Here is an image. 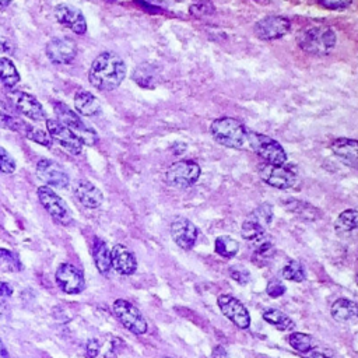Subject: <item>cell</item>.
Segmentation results:
<instances>
[{"mask_svg":"<svg viewBox=\"0 0 358 358\" xmlns=\"http://www.w3.org/2000/svg\"><path fill=\"white\" fill-rule=\"evenodd\" d=\"M126 77V65L124 59L114 52L100 54L89 70V82L100 91H112L118 89Z\"/></svg>","mask_w":358,"mask_h":358,"instance_id":"1","label":"cell"},{"mask_svg":"<svg viewBox=\"0 0 358 358\" xmlns=\"http://www.w3.org/2000/svg\"><path fill=\"white\" fill-rule=\"evenodd\" d=\"M297 44L309 55L326 57L336 48L337 36L329 27H311L297 34Z\"/></svg>","mask_w":358,"mask_h":358,"instance_id":"2","label":"cell"},{"mask_svg":"<svg viewBox=\"0 0 358 358\" xmlns=\"http://www.w3.org/2000/svg\"><path fill=\"white\" fill-rule=\"evenodd\" d=\"M246 132L244 125L234 118H218L210 125L213 139L228 149H242L246 143Z\"/></svg>","mask_w":358,"mask_h":358,"instance_id":"3","label":"cell"},{"mask_svg":"<svg viewBox=\"0 0 358 358\" xmlns=\"http://www.w3.org/2000/svg\"><path fill=\"white\" fill-rule=\"evenodd\" d=\"M54 110L58 117V122L66 126L82 142L83 146H94L98 142L97 132L87 126L77 112H73L68 105L62 103H55Z\"/></svg>","mask_w":358,"mask_h":358,"instance_id":"4","label":"cell"},{"mask_svg":"<svg viewBox=\"0 0 358 358\" xmlns=\"http://www.w3.org/2000/svg\"><path fill=\"white\" fill-rule=\"evenodd\" d=\"M246 142L249 143L252 150L264 160L266 164H271V165L285 164L287 161L285 150L274 139L262 133L246 132Z\"/></svg>","mask_w":358,"mask_h":358,"instance_id":"5","label":"cell"},{"mask_svg":"<svg viewBox=\"0 0 358 358\" xmlns=\"http://www.w3.org/2000/svg\"><path fill=\"white\" fill-rule=\"evenodd\" d=\"M202 170L196 161L181 160L168 167L165 171V182L177 189H188L200 178Z\"/></svg>","mask_w":358,"mask_h":358,"instance_id":"6","label":"cell"},{"mask_svg":"<svg viewBox=\"0 0 358 358\" xmlns=\"http://www.w3.org/2000/svg\"><path fill=\"white\" fill-rule=\"evenodd\" d=\"M260 179L276 189H291L298 181V171L294 165H271L263 163L259 167Z\"/></svg>","mask_w":358,"mask_h":358,"instance_id":"7","label":"cell"},{"mask_svg":"<svg viewBox=\"0 0 358 358\" xmlns=\"http://www.w3.org/2000/svg\"><path fill=\"white\" fill-rule=\"evenodd\" d=\"M112 309L117 319L133 334L142 336L147 331V320L144 319L143 313L129 301L117 299L112 305Z\"/></svg>","mask_w":358,"mask_h":358,"instance_id":"8","label":"cell"},{"mask_svg":"<svg viewBox=\"0 0 358 358\" xmlns=\"http://www.w3.org/2000/svg\"><path fill=\"white\" fill-rule=\"evenodd\" d=\"M38 199L57 223L61 225H70L73 223V217L68 204L59 195H57L55 191L48 186H41L38 188Z\"/></svg>","mask_w":358,"mask_h":358,"instance_id":"9","label":"cell"},{"mask_svg":"<svg viewBox=\"0 0 358 358\" xmlns=\"http://www.w3.org/2000/svg\"><path fill=\"white\" fill-rule=\"evenodd\" d=\"M291 30V22L284 16H267L255 24L253 33L262 41L283 38Z\"/></svg>","mask_w":358,"mask_h":358,"instance_id":"10","label":"cell"},{"mask_svg":"<svg viewBox=\"0 0 358 358\" xmlns=\"http://www.w3.org/2000/svg\"><path fill=\"white\" fill-rule=\"evenodd\" d=\"M37 177L48 185V188L66 189L70 184V178L62 165L52 160H40L37 164Z\"/></svg>","mask_w":358,"mask_h":358,"instance_id":"11","label":"cell"},{"mask_svg":"<svg viewBox=\"0 0 358 358\" xmlns=\"http://www.w3.org/2000/svg\"><path fill=\"white\" fill-rule=\"evenodd\" d=\"M55 280L58 287L66 294H80L86 287L83 271L70 263H64L57 269Z\"/></svg>","mask_w":358,"mask_h":358,"instance_id":"12","label":"cell"},{"mask_svg":"<svg viewBox=\"0 0 358 358\" xmlns=\"http://www.w3.org/2000/svg\"><path fill=\"white\" fill-rule=\"evenodd\" d=\"M218 306L225 318H228L237 327L248 329L251 326V315L245 305L232 295L223 294L217 299Z\"/></svg>","mask_w":358,"mask_h":358,"instance_id":"13","label":"cell"},{"mask_svg":"<svg viewBox=\"0 0 358 358\" xmlns=\"http://www.w3.org/2000/svg\"><path fill=\"white\" fill-rule=\"evenodd\" d=\"M77 55V45L72 38L58 37L48 43L47 57L55 65H68L75 61Z\"/></svg>","mask_w":358,"mask_h":358,"instance_id":"14","label":"cell"},{"mask_svg":"<svg viewBox=\"0 0 358 358\" xmlns=\"http://www.w3.org/2000/svg\"><path fill=\"white\" fill-rule=\"evenodd\" d=\"M47 129L48 135L51 136L52 140L59 143L64 149H66L69 153L79 156L83 151V144L82 142L61 122L57 119H47Z\"/></svg>","mask_w":358,"mask_h":358,"instance_id":"15","label":"cell"},{"mask_svg":"<svg viewBox=\"0 0 358 358\" xmlns=\"http://www.w3.org/2000/svg\"><path fill=\"white\" fill-rule=\"evenodd\" d=\"M171 237L174 239V242L185 249L189 251L195 246L196 239H197V228L196 225L185 218V217H177L172 223H171Z\"/></svg>","mask_w":358,"mask_h":358,"instance_id":"16","label":"cell"},{"mask_svg":"<svg viewBox=\"0 0 358 358\" xmlns=\"http://www.w3.org/2000/svg\"><path fill=\"white\" fill-rule=\"evenodd\" d=\"M55 17L59 24L72 30L75 34L83 36L87 31V23L83 13L72 5H58L55 8Z\"/></svg>","mask_w":358,"mask_h":358,"instance_id":"17","label":"cell"},{"mask_svg":"<svg viewBox=\"0 0 358 358\" xmlns=\"http://www.w3.org/2000/svg\"><path fill=\"white\" fill-rule=\"evenodd\" d=\"M10 98L13 101V104L16 105V108L27 118H30L33 121H38V122L47 119V112H45L44 107L40 104V101L34 96L16 90V91L10 93Z\"/></svg>","mask_w":358,"mask_h":358,"instance_id":"18","label":"cell"},{"mask_svg":"<svg viewBox=\"0 0 358 358\" xmlns=\"http://www.w3.org/2000/svg\"><path fill=\"white\" fill-rule=\"evenodd\" d=\"M111 263L115 271L124 276H130L137 269V260L130 249L125 245L118 244L111 251Z\"/></svg>","mask_w":358,"mask_h":358,"instance_id":"19","label":"cell"},{"mask_svg":"<svg viewBox=\"0 0 358 358\" xmlns=\"http://www.w3.org/2000/svg\"><path fill=\"white\" fill-rule=\"evenodd\" d=\"M75 196L87 209H97L104 202L103 192L90 181L80 179L75 185Z\"/></svg>","mask_w":358,"mask_h":358,"instance_id":"20","label":"cell"},{"mask_svg":"<svg viewBox=\"0 0 358 358\" xmlns=\"http://www.w3.org/2000/svg\"><path fill=\"white\" fill-rule=\"evenodd\" d=\"M333 154L340 160L344 165L350 168H357V150H358V142L354 139H337L330 146Z\"/></svg>","mask_w":358,"mask_h":358,"instance_id":"21","label":"cell"},{"mask_svg":"<svg viewBox=\"0 0 358 358\" xmlns=\"http://www.w3.org/2000/svg\"><path fill=\"white\" fill-rule=\"evenodd\" d=\"M283 204L288 211H291L305 223H313L322 217V211L318 207L304 200L288 197L283 200Z\"/></svg>","mask_w":358,"mask_h":358,"instance_id":"22","label":"cell"},{"mask_svg":"<svg viewBox=\"0 0 358 358\" xmlns=\"http://www.w3.org/2000/svg\"><path fill=\"white\" fill-rule=\"evenodd\" d=\"M75 108L83 117H97L101 114V104L98 98L87 90H79L76 93Z\"/></svg>","mask_w":358,"mask_h":358,"instance_id":"23","label":"cell"},{"mask_svg":"<svg viewBox=\"0 0 358 358\" xmlns=\"http://www.w3.org/2000/svg\"><path fill=\"white\" fill-rule=\"evenodd\" d=\"M358 230V216L357 210L348 209L340 213L337 220L334 221V231L341 238H352L357 235Z\"/></svg>","mask_w":358,"mask_h":358,"instance_id":"24","label":"cell"},{"mask_svg":"<svg viewBox=\"0 0 358 358\" xmlns=\"http://www.w3.org/2000/svg\"><path fill=\"white\" fill-rule=\"evenodd\" d=\"M93 258H94V263L98 269V271L101 274L108 276L110 271L112 270V263H111V251L108 248V245L101 239V238H96L93 248Z\"/></svg>","mask_w":358,"mask_h":358,"instance_id":"25","label":"cell"},{"mask_svg":"<svg viewBox=\"0 0 358 358\" xmlns=\"http://www.w3.org/2000/svg\"><path fill=\"white\" fill-rule=\"evenodd\" d=\"M330 313H331L333 319L337 322H341V323L354 322L358 315L357 304L347 298H340L333 302Z\"/></svg>","mask_w":358,"mask_h":358,"instance_id":"26","label":"cell"},{"mask_svg":"<svg viewBox=\"0 0 358 358\" xmlns=\"http://www.w3.org/2000/svg\"><path fill=\"white\" fill-rule=\"evenodd\" d=\"M133 79L135 82L144 89H154V86L157 84L158 80V70L157 66L151 65V64H143L140 65L136 72L133 73Z\"/></svg>","mask_w":358,"mask_h":358,"instance_id":"27","label":"cell"},{"mask_svg":"<svg viewBox=\"0 0 358 358\" xmlns=\"http://www.w3.org/2000/svg\"><path fill=\"white\" fill-rule=\"evenodd\" d=\"M0 82L9 89L16 87L20 82V73L9 58H0Z\"/></svg>","mask_w":358,"mask_h":358,"instance_id":"28","label":"cell"},{"mask_svg":"<svg viewBox=\"0 0 358 358\" xmlns=\"http://www.w3.org/2000/svg\"><path fill=\"white\" fill-rule=\"evenodd\" d=\"M263 319L266 322H269L270 325H273L276 329L281 330V331H287V330H292L294 329V322L291 320V318H288L284 312L278 311V309H274V308H270V309H266L263 312Z\"/></svg>","mask_w":358,"mask_h":358,"instance_id":"29","label":"cell"},{"mask_svg":"<svg viewBox=\"0 0 358 358\" xmlns=\"http://www.w3.org/2000/svg\"><path fill=\"white\" fill-rule=\"evenodd\" d=\"M214 249L220 256L230 259L238 253L239 244H238V241H235L234 238H231L228 235H221V237L216 238Z\"/></svg>","mask_w":358,"mask_h":358,"instance_id":"30","label":"cell"},{"mask_svg":"<svg viewBox=\"0 0 358 358\" xmlns=\"http://www.w3.org/2000/svg\"><path fill=\"white\" fill-rule=\"evenodd\" d=\"M0 270L16 273L23 270V264L15 252L0 248Z\"/></svg>","mask_w":358,"mask_h":358,"instance_id":"31","label":"cell"},{"mask_svg":"<svg viewBox=\"0 0 358 358\" xmlns=\"http://www.w3.org/2000/svg\"><path fill=\"white\" fill-rule=\"evenodd\" d=\"M22 133H23L27 139H30V140H33V142H36V143H38V144H41V146L52 147V144H54V140L51 139V136L48 135V132H45V130H43V129H38V128H36V126H31V125L24 124V126H23V129H22Z\"/></svg>","mask_w":358,"mask_h":358,"instance_id":"32","label":"cell"},{"mask_svg":"<svg viewBox=\"0 0 358 358\" xmlns=\"http://www.w3.org/2000/svg\"><path fill=\"white\" fill-rule=\"evenodd\" d=\"M283 277L285 280H290V281H295V283H301L306 278V273H305V267L302 263H299L298 260H292L290 263H287L284 267H283V271H281Z\"/></svg>","mask_w":358,"mask_h":358,"instance_id":"33","label":"cell"},{"mask_svg":"<svg viewBox=\"0 0 358 358\" xmlns=\"http://www.w3.org/2000/svg\"><path fill=\"white\" fill-rule=\"evenodd\" d=\"M249 220L258 223L259 225H262L264 228L266 225H269L273 221V206L269 203H262L259 207H256L251 213Z\"/></svg>","mask_w":358,"mask_h":358,"instance_id":"34","label":"cell"},{"mask_svg":"<svg viewBox=\"0 0 358 358\" xmlns=\"http://www.w3.org/2000/svg\"><path fill=\"white\" fill-rule=\"evenodd\" d=\"M288 341L292 348H295L299 352H308L313 348V338L306 333H291L288 337Z\"/></svg>","mask_w":358,"mask_h":358,"instance_id":"35","label":"cell"},{"mask_svg":"<svg viewBox=\"0 0 358 358\" xmlns=\"http://www.w3.org/2000/svg\"><path fill=\"white\" fill-rule=\"evenodd\" d=\"M241 235L246 241H259L264 237V228L252 220H245L241 228Z\"/></svg>","mask_w":358,"mask_h":358,"instance_id":"36","label":"cell"},{"mask_svg":"<svg viewBox=\"0 0 358 358\" xmlns=\"http://www.w3.org/2000/svg\"><path fill=\"white\" fill-rule=\"evenodd\" d=\"M274 255V246L270 241H267L264 237L258 241V245L255 248L253 258L255 260H270Z\"/></svg>","mask_w":358,"mask_h":358,"instance_id":"37","label":"cell"},{"mask_svg":"<svg viewBox=\"0 0 358 358\" xmlns=\"http://www.w3.org/2000/svg\"><path fill=\"white\" fill-rule=\"evenodd\" d=\"M16 170H17V164L15 158L10 156L9 151H6L2 146H0V172L13 174Z\"/></svg>","mask_w":358,"mask_h":358,"instance_id":"38","label":"cell"},{"mask_svg":"<svg viewBox=\"0 0 358 358\" xmlns=\"http://www.w3.org/2000/svg\"><path fill=\"white\" fill-rule=\"evenodd\" d=\"M24 124H26V122L19 121L17 118L9 115L8 112L0 111V126H2V128L10 129V130H15V132H22Z\"/></svg>","mask_w":358,"mask_h":358,"instance_id":"39","label":"cell"},{"mask_svg":"<svg viewBox=\"0 0 358 358\" xmlns=\"http://www.w3.org/2000/svg\"><path fill=\"white\" fill-rule=\"evenodd\" d=\"M285 290H287V288H285V285H284L281 281L273 280V281H270V283L267 284L266 292H267V295L271 297V298H278V297L284 295Z\"/></svg>","mask_w":358,"mask_h":358,"instance_id":"40","label":"cell"},{"mask_svg":"<svg viewBox=\"0 0 358 358\" xmlns=\"http://www.w3.org/2000/svg\"><path fill=\"white\" fill-rule=\"evenodd\" d=\"M320 5L326 9L340 12V10L347 9L351 5V2H345V0H322Z\"/></svg>","mask_w":358,"mask_h":358,"instance_id":"41","label":"cell"},{"mask_svg":"<svg viewBox=\"0 0 358 358\" xmlns=\"http://www.w3.org/2000/svg\"><path fill=\"white\" fill-rule=\"evenodd\" d=\"M100 352V341L96 338H91L86 344V354L89 358H96Z\"/></svg>","mask_w":358,"mask_h":358,"instance_id":"42","label":"cell"},{"mask_svg":"<svg viewBox=\"0 0 358 358\" xmlns=\"http://www.w3.org/2000/svg\"><path fill=\"white\" fill-rule=\"evenodd\" d=\"M231 277L239 283V284H248L249 283V273L248 271H244V270H231Z\"/></svg>","mask_w":358,"mask_h":358,"instance_id":"43","label":"cell"},{"mask_svg":"<svg viewBox=\"0 0 358 358\" xmlns=\"http://www.w3.org/2000/svg\"><path fill=\"white\" fill-rule=\"evenodd\" d=\"M13 294L12 287L5 283V281H0V297H5V298H10Z\"/></svg>","mask_w":358,"mask_h":358,"instance_id":"44","label":"cell"},{"mask_svg":"<svg viewBox=\"0 0 358 358\" xmlns=\"http://www.w3.org/2000/svg\"><path fill=\"white\" fill-rule=\"evenodd\" d=\"M211 358H228L227 350H225L223 345H217V347L213 350Z\"/></svg>","mask_w":358,"mask_h":358,"instance_id":"45","label":"cell"},{"mask_svg":"<svg viewBox=\"0 0 358 358\" xmlns=\"http://www.w3.org/2000/svg\"><path fill=\"white\" fill-rule=\"evenodd\" d=\"M0 358H10L9 351H8V348H6V345L3 344L2 340H0Z\"/></svg>","mask_w":358,"mask_h":358,"instance_id":"46","label":"cell"},{"mask_svg":"<svg viewBox=\"0 0 358 358\" xmlns=\"http://www.w3.org/2000/svg\"><path fill=\"white\" fill-rule=\"evenodd\" d=\"M8 299L5 297H0V313H5L6 312V306H8Z\"/></svg>","mask_w":358,"mask_h":358,"instance_id":"47","label":"cell"},{"mask_svg":"<svg viewBox=\"0 0 358 358\" xmlns=\"http://www.w3.org/2000/svg\"><path fill=\"white\" fill-rule=\"evenodd\" d=\"M305 358H329V357L325 355V354H322V352H312L311 355H308V357H305Z\"/></svg>","mask_w":358,"mask_h":358,"instance_id":"48","label":"cell"},{"mask_svg":"<svg viewBox=\"0 0 358 358\" xmlns=\"http://www.w3.org/2000/svg\"><path fill=\"white\" fill-rule=\"evenodd\" d=\"M10 3L9 2H0V9H5V8H8Z\"/></svg>","mask_w":358,"mask_h":358,"instance_id":"49","label":"cell"}]
</instances>
